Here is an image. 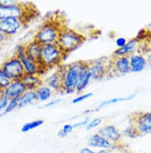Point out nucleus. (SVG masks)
<instances>
[{"instance_id": "f257e3e1", "label": "nucleus", "mask_w": 151, "mask_h": 153, "mask_svg": "<svg viewBox=\"0 0 151 153\" xmlns=\"http://www.w3.org/2000/svg\"><path fill=\"white\" fill-rule=\"evenodd\" d=\"M65 27L63 21L57 18L48 19L38 28L33 36V40L39 42L41 46L56 43L61 30Z\"/></svg>"}, {"instance_id": "f03ea898", "label": "nucleus", "mask_w": 151, "mask_h": 153, "mask_svg": "<svg viewBox=\"0 0 151 153\" xmlns=\"http://www.w3.org/2000/svg\"><path fill=\"white\" fill-rule=\"evenodd\" d=\"M87 61H75L70 65H60L62 76H63V89L62 93L72 94L76 92V84L79 74L84 70Z\"/></svg>"}, {"instance_id": "7ed1b4c3", "label": "nucleus", "mask_w": 151, "mask_h": 153, "mask_svg": "<svg viewBox=\"0 0 151 153\" xmlns=\"http://www.w3.org/2000/svg\"><path fill=\"white\" fill-rule=\"evenodd\" d=\"M66 58L67 56L64 53V51L61 49V47L57 43L44 45L42 46L39 65L43 69L49 71L50 69H56L60 65H62Z\"/></svg>"}, {"instance_id": "20e7f679", "label": "nucleus", "mask_w": 151, "mask_h": 153, "mask_svg": "<svg viewBox=\"0 0 151 153\" xmlns=\"http://www.w3.org/2000/svg\"><path fill=\"white\" fill-rule=\"evenodd\" d=\"M85 40H86V37L82 32L65 26L61 30L56 43L61 47V49L64 51V53L68 56L70 53H72L73 51L78 49Z\"/></svg>"}, {"instance_id": "39448f33", "label": "nucleus", "mask_w": 151, "mask_h": 153, "mask_svg": "<svg viewBox=\"0 0 151 153\" xmlns=\"http://www.w3.org/2000/svg\"><path fill=\"white\" fill-rule=\"evenodd\" d=\"M29 4L15 0H0V19L19 18L22 20Z\"/></svg>"}, {"instance_id": "423d86ee", "label": "nucleus", "mask_w": 151, "mask_h": 153, "mask_svg": "<svg viewBox=\"0 0 151 153\" xmlns=\"http://www.w3.org/2000/svg\"><path fill=\"white\" fill-rule=\"evenodd\" d=\"M0 69L4 71V73L11 81L22 80V78L26 76V71L23 68L21 60L15 54L10 57H7L4 61L1 62Z\"/></svg>"}, {"instance_id": "0eeeda50", "label": "nucleus", "mask_w": 151, "mask_h": 153, "mask_svg": "<svg viewBox=\"0 0 151 153\" xmlns=\"http://www.w3.org/2000/svg\"><path fill=\"white\" fill-rule=\"evenodd\" d=\"M15 57H18L21 60L26 71V74H37L38 76L39 70H40V65L39 62L34 61L33 59L26 56V43H19L17 45L15 48V52H13Z\"/></svg>"}, {"instance_id": "6e6552de", "label": "nucleus", "mask_w": 151, "mask_h": 153, "mask_svg": "<svg viewBox=\"0 0 151 153\" xmlns=\"http://www.w3.org/2000/svg\"><path fill=\"white\" fill-rule=\"evenodd\" d=\"M130 122L135 126L139 135L151 134V112L140 111L131 115Z\"/></svg>"}, {"instance_id": "1a4fd4ad", "label": "nucleus", "mask_w": 151, "mask_h": 153, "mask_svg": "<svg viewBox=\"0 0 151 153\" xmlns=\"http://www.w3.org/2000/svg\"><path fill=\"white\" fill-rule=\"evenodd\" d=\"M88 62L89 70L93 76V80H100L109 74L110 70V59L107 58H99L91 60Z\"/></svg>"}, {"instance_id": "9d476101", "label": "nucleus", "mask_w": 151, "mask_h": 153, "mask_svg": "<svg viewBox=\"0 0 151 153\" xmlns=\"http://www.w3.org/2000/svg\"><path fill=\"white\" fill-rule=\"evenodd\" d=\"M24 23L19 18H4L0 19V32L6 37H12L17 35L22 28H24Z\"/></svg>"}, {"instance_id": "9b49d317", "label": "nucleus", "mask_w": 151, "mask_h": 153, "mask_svg": "<svg viewBox=\"0 0 151 153\" xmlns=\"http://www.w3.org/2000/svg\"><path fill=\"white\" fill-rule=\"evenodd\" d=\"M130 73L129 57H111L110 59L109 74L113 76H126Z\"/></svg>"}, {"instance_id": "f8f14e48", "label": "nucleus", "mask_w": 151, "mask_h": 153, "mask_svg": "<svg viewBox=\"0 0 151 153\" xmlns=\"http://www.w3.org/2000/svg\"><path fill=\"white\" fill-rule=\"evenodd\" d=\"M97 133H99L102 137L107 139L109 142H111L114 144H118V146L121 144L122 138H124L122 132L115 124H105L104 126L99 128Z\"/></svg>"}, {"instance_id": "ddd939ff", "label": "nucleus", "mask_w": 151, "mask_h": 153, "mask_svg": "<svg viewBox=\"0 0 151 153\" xmlns=\"http://www.w3.org/2000/svg\"><path fill=\"white\" fill-rule=\"evenodd\" d=\"M87 143L89 148L95 150H108V151H113V150H116L117 148L121 146V144H114L111 142H109L107 139H105L104 137H102L99 133H94L89 135L88 139H87Z\"/></svg>"}, {"instance_id": "4468645a", "label": "nucleus", "mask_w": 151, "mask_h": 153, "mask_svg": "<svg viewBox=\"0 0 151 153\" xmlns=\"http://www.w3.org/2000/svg\"><path fill=\"white\" fill-rule=\"evenodd\" d=\"M44 84H46L53 92L55 93H62V89H63V76L61 72L60 67L54 69V72L51 73L43 80Z\"/></svg>"}, {"instance_id": "2eb2a0df", "label": "nucleus", "mask_w": 151, "mask_h": 153, "mask_svg": "<svg viewBox=\"0 0 151 153\" xmlns=\"http://www.w3.org/2000/svg\"><path fill=\"white\" fill-rule=\"evenodd\" d=\"M129 62H130V72L133 73L142 72L149 65L147 56L142 52H140V51L131 54L129 57Z\"/></svg>"}, {"instance_id": "dca6fc26", "label": "nucleus", "mask_w": 151, "mask_h": 153, "mask_svg": "<svg viewBox=\"0 0 151 153\" xmlns=\"http://www.w3.org/2000/svg\"><path fill=\"white\" fill-rule=\"evenodd\" d=\"M26 91V88L22 80H17V81H11L10 85L8 88L4 89V97L8 100L17 99L20 98L23 93Z\"/></svg>"}, {"instance_id": "f3484780", "label": "nucleus", "mask_w": 151, "mask_h": 153, "mask_svg": "<svg viewBox=\"0 0 151 153\" xmlns=\"http://www.w3.org/2000/svg\"><path fill=\"white\" fill-rule=\"evenodd\" d=\"M140 41L137 38H132L128 40L125 47L116 49L114 51L113 57H130L131 54L136 53L139 51Z\"/></svg>"}, {"instance_id": "a211bd4d", "label": "nucleus", "mask_w": 151, "mask_h": 153, "mask_svg": "<svg viewBox=\"0 0 151 153\" xmlns=\"http://www.w3.org/2000/svg\"><path fill=\"white\" fill-rule=\"evenodd\" d=\"M92 80H93V76H92V72L91 70H89V65H88V62H87L84 70L82 71V73L78 76L77 84H76V92L77 93L83 92L89 85Z\"/></svg>"}, {"instance_id": "6ab92c4d", "label": "nucleus", "mask_w": 151, "mask_h": 153, "mask_svg": "<svg viewBox=\"0 0 151 153\" xmlns=\"http://www.w3.org/2000/svg\"><path fill=\"white\" fill-rule=\"evenodd\" d=\"M137 96V92H133V93H130L128 96L126 97H120V98H113V99H109V100H106V101H103L99 103V105L96 109L94 110H87V111L84 112V114H88V113H92V112H96V111H99L100 109L105 107H109V105H113V104H116L118 102H121V101H130L132 100L133 98H136Z\"/></svg>"}, {"instance_id": "aec40b11", "label": "nucleus", "mask_w": 151, "mask_h": 153, "mask_svg": "<svg viewBox=\"0 0 151 153\" xmlns=\"http://www.w3.org/2000/svg\"><path fill=\"white\" fill-rule=\"evenodd\" d=\"M41 50H42V46L37 42L35 40H31L28 43H26V56L30 57L31 59H33L34 61L39 62L40 60V56H41Z\"/></svg>"}, {"instance_id": "412c9836", "label": "nucleus", "mask_w": 151, "mask_h": 153, "mask_svg": "<svg viewBox=\"0 0 151 153\" xmlns=\"http://www.w3.org/2000/svg\"><path fill=\"white\" fill-rule=\"evenodd\" d=\"M22 82L26 85V90H34V91L44 83L43 79L37 74H26L22 78Z\"/></svg>"}, {"instance_id": "4be33fe9", "label": "nucleus", "mask_w": 151, "mask_h": 153, "mask_svg": "<svg viewBox=\"0 0 151 153\" xmlns=\"http://www.w3.org/2000/svg\"><path fill=\"white\" fill-rule=\"evenodd\" d=\"M38 101V97L34 90H26L22 96L19 98V105L18 109H22L24 107L31 105V104L35 103Z\"/></svg>"}, {"instance_id": "5701e85b", "label": "nucleus", "mask_w": 151, "mask_h": 153, "mask_svg": "<svg viewBox=\"0 0 151 153\" xmlns=\"http://www.w3.org/2000/svg\"><path fill=\"white\" fill-rule=\"evenodd\" d=\"M35 93H37V97H38V101L39 102H45L52 97L53 91L46 85V84H42L41 87H39L37 90H35Z\"/></svg>"}, {"instance_id": "b1692460", "label": "nucleus", "mask_w": 151, "mask_h": 153, "mask_svg": "<svg viewBox=\"0 0 151 153\" xmlns=\"http://www.w3.org/2000/svg\"><path fill=\"white\" fill-rule=\"evenodd\" d=\"M43 123H44V121H43L42 119H37V120L30 121V122H26V123H24L22 126V128H21V132L26 133L28 131L34 130V129H37L39 126H41Z\"/></svg>"}, {"instance_id": "393cba45", "label": "nucleus", "mask_w": 151, "mask_h": 153, "mask_svg": "<svg viewBox=\"0 0 151 153\" xmlns=\"http://www.w3.org/2000/svg\"><path fill=\"white\" fill-rule=\"evenodd\" d=\"M121 132H122V135H124V137L129 138V139H136V138H138V137H140L137 129L135 128V126H133L131 122H129L128 126H126Z\"/></svg>"}, {"instance_id": "a878e982", "label": "nucleus", "mask_w": 151, "mask_h": 153, "mask_svg": "<svg viewBox=\"0 0 151 153\" xmlns=\"http://www.w3.org/2000/svg\"><path fill=\"white\" fill-rule=\"evenodd\" d=\"M18 105H19V98L9 100L7 107H6L4 113H2L1 115H6V114H8V113H10V112H12L13 110H15V109H18Z\"/></svg>"}, {"instance_id": "bb28decb", "label": "nucleus", "mask_w": 151, "mask_h": 153, "mask_svg": "<svg viewBox=\"0 0 151 153\" xmlns=\"http://www.w3.org/2000/svg\"><path fill=\"white\" fill-rule=\"evenodd\" d=\"M102 122H103V118H93L89 120L88 124H87L85 128H86L87 131L93 130V129H95V128H98V126L102 124Z\"/></svg>"}, {"instance_id": "cd10ccee", "label": "nucleus", "mask_w": 151, "mask_h": 153, "mask_svg": "<svg viewBox=\"0 0 151 153\" xmlns=\"http://www.w3.org/2000/svg\"><path fill=\"white\" fill-rule=\"evenodd\" d=\"M10 83H11V80L4 74L2 70L0 69V88H2L4 90L10 85Z\"/></svg>"}, {"instance_id": "c85d7f7f", "label": "nucleus", "mask_w": 151, "mask_h": 153, "mask_svg": "<svg viewBox=\"0 0 151 153\" xmlns=\"http://www.w3.org/2000/svg\"><path fill=\"white\" fill-rule=\"evenodd\" d=\"M91 97H93V93H92V92L84 93V94H79L78 97H76V98H74V99L72 100V103L73 104H77V103H79V102H83L84 100L91 98Z\"/></svg>"}, {"instance_id": "c756f323", "label": "nucleus", "mask_w": 151, "mask_h": 153, "mask_svg": "<svg viewBox=\"0 0 151 153\" xmlns=\"http://www.w3.org/2000/svg\"><path fill=\"white\" fill-rule=\"evenodd\" d=\"M61 130L63 131L65 134H70L74 130V124H72V123H66V124H64V126H62Z\"/></svg>"}, {"instance_id": "7c9ffc66", "label": "nucleus", "mask_w": 151, "mask_h": 153, "mask_svg": "<svg viewBox=\"0 0 151 153\" xmlns=\"http://www.w3.org/2000/svg\"><path fill=\"white\" fill-rule=\"evenodd\" d=\"M127 42H128V40H127L126 38H124V37H119V38H117L116 39V46H117V49L125 47Z\"/></svg>"}, {"instance_id": "2f4dec72", "label": "nucleus", "mask_w": 151, "mask_h": 153, "mask_svg": "<svg viewBox=\"0 0 151 153\" xmlns=\"http://www.w3.org/2000/svg\"><path fill=\"white\" fill-rule=\"evenodd\" d=\"M8 102H9V100L8 99H6V98H1L0 99V115L4 113V109H6V107H7V104H8Z\"/></svg>"}, {"instance_id": "473e14b6", "label": "nucleus", "mask_w": 151, "mask_h": 153, "mask_svg": "<svg viewBox=\"0 0 151 153\" xmlns=\"http://www.w3.org/2000/svg\"><path fill=\"white\" fill-rule=\"evenodd\" d=\"M88 122H89V118L86 117V118H84L82 121L76 122L75 124H74V129H75V128H79V126H86L87 124H88Z\"/></svg>"}, {"instance_id": "72a5a7b5", "label": "nucleus", "mask_w": 151, "mask_h": 153, "mask_svg": "<svg viewBox=\"0 0 151 153\" xmlns=\"http://www.w3.org/2000/svg\"><path fill=\"white\" fill-rule=\"evenodd\" d=\"M62 101L61 99H55V100H52V101H50V102H46L45 104H43L41 108H51V107H54V105H56L59 104Z\"/></svg>"}, {"instance_id": "f704fd0d", "label": "nucleus", "mask_w": 151, "mask_h": 153, "mask_svg": "<svg viewBox=\"0 0 151 153\" xmlns=\"http://www.w3.org/2000/svg\"><path fill=\"white\" fill-rule=\"evenodd\" d=\"M78 153H98V152H97V150L92 149L89 146H84V148H82V149L79 150Z\"/></svg>"}, {"instance_id": "c9c22d12", "label": "nucleus", "mask_w": 151, "mask_h": 153, "mask_svg": "<svg viewBox=\"0 0 151 153\" xmlns=\"http://www.w3.org/2000/svg\"><path fill=\"white\" fill-rule=\"evenodd\" d=\"M109 153H127L125 151V149H124V146H120L119 148H117L116 150H113V151H110Z\"/></svg>"}, {"instance_id": "e433bc0d", "label": "nucleus", "mask_w": 151, "mask_h": 153, "mask_svg": "<svg viewBox=\"0 0 151 153\" xmlns=\"http://www.w3.org/2000/svg\"><path fill=\"white\" fill-rule=\"evenodd\" d=\"M7 40H8V37H6V36L2 35V33L0 32V47L2 46V45H4V42L7 41Z\"/></svg>"}, {"instance_id": "4c0bfd02", "label": "nucleus", "mask_w": 151, "mask_h": 153, "mask_svg": "<svg viewBox=\"0 0 151 153\" xmlns=\"http://www.w3.org/2000/svg\"><path fill=\"white\" fill-rule=\"evenodd\" d=\"M147 59H148V62H149V65H151V52L147 54Z\"/></svg>"}, {"instance_id": "58836bf2", "label": "nucleus", "mask_w": 151, "mask_h": 153, "mask_svg": "<svg viewBox=\"0 0 151 153\" xmlns=\"http://www.w3.org/2000/svg\"><path fill=\"white\" fill-rule=\"evenodd\" d=\"M146 30H147V32H148V37H150V38H151V25L149 26V28H148V29H146Z\"/></svg>"}, {"instance_id": "ea45409f", "label": "nucleus", "mask_w": 151, "mask_h": 153, "mask_svg": "<svg viewBox=\"0 0 151 153\" xmlns=\"http://www.w3.org/2000/svg\"><path fill=\"white\" fill-rule=\"evenodd\" d=\"M97 152L98 153H109L110 151H108V150H97Z\"/></svg>"}, {"instance_id": "a19ab883", "label": "nucleus", "mask_w": 151, "mask_h": 153, "mask_svg": "<svg viewBox=\"0 0 151 153\" xmlns=\"http://www.w3.org/2000/svg\"><path fill=\"white\" fill-rule=\"evenodd\" d=\"M4 89L0 88V99H1V98H4Z\"/></svg>"}, {"instance_id": "79ce46f5", "label": "nucleus", "mask_w": 151, "mask_h": 153, "mask_svg": "<svg viewBox=\"0 0 151 153\" xmlns=\"http://www.w3.org/2000/svg\"></svg>"}]
</instances>
